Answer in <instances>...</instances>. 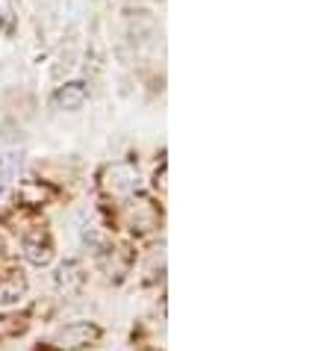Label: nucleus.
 <instances>
[{"label":"nucleus","mask_w":330,"mask_h":351,"mask_svg":"<svg viewBox=\"0 0 330 351\" xmlns=\"http://www.w3.org/2000/svg\"><path fill=\"white\" fill-rule=\"evenodd\" d=\"M101 189L112 198H130L139 189V165L130 160H118L110 162L101 174Z\"/></svg>","instance_id":"nucleus-1"},{"label":"nucleus","mask_w":330,"mask_h":351,"mask_svg":"<svg viewBox=\"0 0 330 351\" xmlns=\"http://www.w3.org/2000/svg\"><path fill=\"white\" fill-rule=\"evenodd\" d=\"M101 339V328L94 322H68L53 334V346L62 351H80L86 346L98 343Z\"/></svg>","instance_id":"nucleus-2"},{"label":"nucleus","mask_w":330,"mask_h":351,"mask_svg":"<svg viewBox=\"0 0 330 351\" xmlns=\"http://www.w3.org/2000/svg\"><path fill=\"white\" fill-rule=\"evenodd\" d=\"M124 216H127V224L133 233H148L160 224V210L148 198H133L127 204V210H124Z\"/></svg>","instance_id":"nucleus-3"},{"label":"nucleus","mask_w":330,"mask_h":351,"mask_svg":"<svg viewBox=\"0 0 330 351\" xmlns=\"http://www.w3.org/2000/svg\"><path fill=\"white\" fill-rule=\"evenodd\" d=\"M24 257L36 266H47L53 260V239L45 228H33L30 233H24Z\"/></svg>","instance_id":"nucleus-4"},{"label":"nucleus","mask_w":330,"mask_h":351,"mask_svg":"<svg viewBox=\"0 0 330 351\" xmlns=\"http://www.w3.org/2000/svg\"><path fill=\"white\" fill-rule=\"evenodd\" d=\"M86 101H89L86 83H65V86H60V92L53 95V106H56V110H62V112L83 110Z\"/></svg>","instance_id":"nucleus-5"},{"label":"nucleus","mask_w":330,"mask_h":351,"mask_svg":"<svg viewBox=\"0 0 330 351\" xmlns=\"http://www.w3.org/2000/svg\"><path fill=\"white\" fill-rule=\"evenodd\" d=\"M27 295V278L21 271H6L0 275V307H12Z\"/></svg>","instance_id":"nucleus-6"},{"label":"nucleus","mask_w":330,"mask_h":351,"mask_svg":"<svg viewBox=\"0 0 330 351\" xmlns=\"http://www.w3.org/2000/svg\"><path fill=\"white\" fill-rule=\"evenodd\" d=\"M0 251H3V237H0Z\"/></svg>","instance_id":"nucleus-7"}]
</instances>
